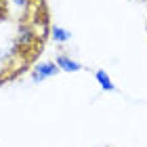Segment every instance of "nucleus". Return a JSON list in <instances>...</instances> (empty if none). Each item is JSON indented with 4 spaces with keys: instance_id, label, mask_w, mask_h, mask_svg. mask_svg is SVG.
Segmentation results:
<instances>
[{
    "instance_id": "f257e3e1",
    "label": "nucleus",
    "mask_w": 147,
    "mask_h": 147,
    "mask_svg": "<svg viewBox=\"0 0 147 147\" xmlns=\"http://www.w3.org/2000/svg\"><path fill=\"white\" fill-rule=\"evenodd\" d=\"M57 71H59L57 63H51V61H46V63H40L38 67L34 69V74H32V80H34V82H42V80L51 78V76H55Z\"/></svg>"
},
{
    "instance_id": "f03ea898",
    "label": "nucleus",
    "mask_w": 147,
    "mask_h": 147,
    "mask_svg": "<svg viewBox=\"0 0 147 147\" xmlns=\"http://www.w3.org/2000/svg\"><path fill=\"white\" fill-rule=\"evenodd\" d=\"M55 63H57V67L63 69V71H78V69H82V65H80L78 61H74V59H69L67 55H59Z\"/></svg>"
},
{
    "instance_id": "7ed1b4c3",
    "label": "nucleus",
    "mask_w": 147,
    "mask_h": 147,
    "mask_svg": "<svg viewBox=\"0 0 147 147\" xmlns=\"http://www.w3.org/2000/svg\"><path fill=\"white\" fill-rule=\"evenodd\" d=\"M95 78H97V82L101 84V88H103V90H116V86H113L111 78H109V76H107V74H105L103 69H97Z\"/></svg>"
},
{
    "instance_id": "20e7f679",
    "label": "nucleus",
    "mask_w": 147,
    "mask_h": 147,
    "mask_svg": "<svg viewBox=\"0 0 147 147\" xmlns=\"http://www.w3.org/2000/svg\"><path fill=\"white\" fill-rule=\"evenodd\" d=\"M51 34H53V38H55L57 42H67V40H69V36H71V34H69L67 30L59 28V25H55V28L51 30Z\"/></svg>"
}]
</instances>
